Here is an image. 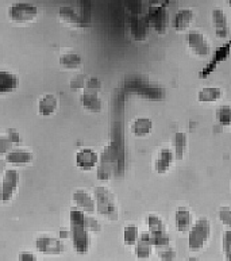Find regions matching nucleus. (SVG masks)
<instances>
[{
	"mask_svg": "<svg viewBox=\"0 0 231 261\" xmlns=\"http://www.w3.org/2000/svg\"><path fill=\"white\" fill-rule=\"evenodd\" d=\"M72 200L75 203L76 208L84 211V213L92 214L96 210L94 196L91 195L90 192L84 191V190H77V191L73 192Z\"/></svg>",
	"mask_w": 231,
	"mask_h": 261,
	"instance_id": "nucleus-13",
	"label": "nucleus"
},
{
	"mask_svg": "<svg viewBox=\"0 0 231 261\" xmlns=\"http://www.w3.org/2000/svg\"><path fill=\"white\" fill-rule=\"evenodd\" d=\"M36 248L39 253L46 256H57L65 252V245L60 240V237H54L51 234H41L36 238Z\"/></svg>",
	"mask_w": 231,
	"mask_h": 261,
	"instance_id": "nucleus-6",
	"label": "nucleus"
},
{
	"mask_svg": "<svg viewBox=\"0 0 231 261\" xmlns=\"http://www.w3.org/2000/svg\"><path fill=\"white\" fill-rule=\"evenodd\" d=\"M59 109V99L53 94L43 95L38 101V113L42 117H50Z\"/></svg>",
	"mask_w": 231,
	"mask_h": 261,
	"instance_id": "nucleus-21",
	"label": "nucleus"
},
{
	"mask_svg": "<svg viewBox=\"0 0 231 261\" xmlns=\"http://www.w3.org/2000/svg\"><path fill=\"white\" fill-rule=\"evenodd\" d=\"M121 153L118 141H111L104 146L96 165V177L99 181H108L114 177L118 172V165L123 163L122 159H119Z\"/></svg>",
	"mask_w": 231,
	"mask_h": 261,
	"instance_id": "nucleus-2",
	"label": "nucleus"
},
{
	"mask_svg": "<svg viewBox=\"0 0 231 261\" xmlns=\"http://www.w3.org/2000/svg\"><path fill=\"white\" fill-rule=\"evenodd\" d=\"M222 245H223L224 257L227 258V260H231V230H226L223 233Z\"/></svg>",
	"mask_w": 231,
	"mask_h": 261,
	"instance_id": "nucleus-36",
	"label": "nucleus"
},
{
	"mask_svg": "<svg viewBox=\"0 0 231 261\" xmlns=\"http://www.w3.org/2000/svg\"><path fill=\"white\" fill-rule=\"evenodd\" d=\"M158 256H160L162 260H175L176 253H175V250H173L172 248L165 246V248H161V250L158 252Z\"/></svg>",
	"mask_w": 231,
	"mask_h": 261,
	"instance_id": "nucleus-38",
	"label": "nucleus"
},
{
	"mask_svg": "<svg viewBox=\"0 0 231 261\" xmlns=\"http://www.w3.org/2000/svg\"><path fill=\"white\" fill-rule=\"evenodd\" d=\"M86 223H88V229H90V233H99L102 230V226L100 223L96 221L92 217H86Z\"/></svg>",
	"mask_w": 231,
	"mask_h": 261,
	"instance_id": "nucleus-39",
	"label": "nucleus"
},
{
	"mask_svg": "<svg viewBox=\"0 0 231 261\" xmlns=\"http://www.w3.org/2000/svg\"><path fill=\"white\" fill-rule=\"evenodd\" d=\"M152 233V231H150ZM152 237H153V244L156 248H165V246L170 245V237L169 234L165 231V230H161V231H156V233H152Z\"/></svg>",
	"mask_w": 231,
	"mask_h": 261,
	"instance_id": "nucleus-33",
	"label": "nucleus"
},
{
	"mask_svg": "<svg viewBox=\"0 0 231 261\" xmlns=\"http://www.w3.org/2000/svg\"><path fill=\"white\" fill-rule=\"evenodd\" d=\"M19 184V175L16 169H7L4 171L2 181H0V202H11Z\"/></svg>",
	"mask_w": 231,
	"mask_h": 261,
	"instance_id": "nucleus-7",
	"label": "nucleus"
},
{
	"mask_svg": "<svg viewBox=\"0 0 231 261\" xmlns=\"http://www.w3.org/2000/svg\"><path fill=\"white\" fill-rule=\"evenodd\" d=\"M19 260H23V261H34L37 260L36 254L32 253V252H22L19 254Z\"/></svg>",
	"mask_w": 231,
	"mask_h": 261,
	"instance_id": "nucleus-40",
	"label": "nucleus"
},
{
	"mask_svg": "<svg viewBox=\"0 0 231 261\" xmlns=\"http://www.w3.org/2000/svg\"><path fill=\"white\" fill-rule=\"evenodd\" d=\"M173 159H175L173 150H170L169 148L161 149L156 159V163H154V169H156L157 173L165 175L172 168Z\"/></svg>",
	"mask_w": 231,
	"mask_h": 261,
	"instance_id": "nucleus-19",
	"label": "nucleus"
},
{
	"mask_svg": "<svg viewBox=\"0 0 231 261\" xmlns=\"http://www.w3.org/2000/svg\"><path fill=\"white\" fill-rule=\"evenodd\" d=\"M187 43H188L189 49L193 51V55L197 57H207L211 53V47L208 43L207 38L199 32H189L187 35Z\"/></svg>",
	"mask_w": 231,
	"mask_h": 261,
	"instance_id": "nucleus-9",
	"label": "nucleus"
},
{
	"mask_svg": "<svg viewBox=\"0 0 231 261\" xmlns=\"http://www.w3.org/2000/svg\"><path fill=\"white\" fill-rule=\"evenodd\" d=\"M98 153L90 148H82L76 153V167H77L78 169H81V171H92V169L96 168V165H98Z\"/></svg>",
	"mask_w": 231,
	"mask_h": 261,
	"instance_id": "nucleus-11",
	"label": "nucleus"
},
{
	"mask_svg": "<svg viewBox=\"0 0 231 261\" xmlns=\"http://www.w3.org/2000/svg\"><path fill=\"white\" fill-rule=\"evenodd\" d=\"M59 18L61 22H64L68 26H72V28H82L80 14L76 11L75 8L71 7V6H61L59 8Z\"/></svg>",
	"mask_w": 231,
	"mask_h": 261,
	"instance_id": "nucleus-18",
	"label": "nucleus"
},
{
	"mask_svg": "<svg viewBox=\"0 0 231 261\" xmlns=\"http://www.w3.org/2000/svg\"><path fill=\"white\" fill-rule=\"evenodd\" d=\"M130 130L133 133V136L138 137V138L149 136L153 130V122L150 118H137V119H134L131 126H130Z\"/></svg>",
	"mask_w": 231,
	"mask_h": 261,
	"instance_id": "nucleus-23",
	"label": "nucleus"
},
{
	"mask_svg": "<svg viewBox=\"0 0 231 261\" xmlns=\"http://www.w3.org/2000/svg\"><path fill=\"white\" fill-rule=\"evenodd\" d=\"M173 144H175V149H173L175 159H176V160H183L185 149H187V136H185V133L177 132L176 134H175V141H173Z\"/></svg>",
	"mask_w": 231,
	"mask_h": 261,
	"instance_id": "nucleus-28",
	"label": "nucleus"
},
{
	"mask_svg": "<svg viewBox=\"0 0 231 261\" xmlns=\"http://www.w3.org/2000/svg\"><path fill=\"white\" fill-rule=\"evenodd\" d=\"M80 103L86 111L94 114L100 113L103 109L102 99L99 98L98 92L94 90H88L85 92H82L81 96H80Z\"/></svg>",
	"mask_w": 231,
	"mask_h": 261,
	"instance_id": "nucleus-16",
	"label": "nucleus"
},
{
	"mask_svg": "<svg viewBox=\"0 0 231 261\" xmlns=\"http://www.w3.org/2000/svg\"><path fill=\"white\" fill-rule=\"evenodd\" d=\"M175 223H176V229L179 233H185L189 231L192 226V214L188 208L180 207L177 208L175 213Z\"/></svg>",
	"mask_w": 231,
	"mask_h": 261,
	"instance_id": "nucleus-22",
	"label": "nucleus"
},
{
	"mask_svg": "<svg viewBox=\"0 0 231 261\" xmlns=\"http://www.w3.org/2000/svg\"><path fill=\"white\" fill-rule=\"evenodd\" d=\"M71 87L72 88H82L84 87V80L81 77L73 79L71 82Z\"/></svg>",
	"mask_w": 231,
	"mask_h": 261,
	"instance_id": "nucleus-41",
	"label": "nucleus"
},
{
	"mask_svg": "<svg viewBox=\"0 0 231 261\" xmlns=\"http://www.w3.org/2000/svg\"><path fill=\"white\" fill-rule=\"evenodd\" d=\"M80 7V18H81L82 28H88L92 20V0H80L78 3Z\"/></svg>",
	"mask_w": 231,
	"mask_h": 261,
	"instance_id": "nucleus-29",
	"label": "nucleus"
},
{
	"mask_svg": "<svg viewBox=\"0 0 231 261\" xmlns=\"http://www.w3.org/2000/svg\"><path fill=\"white\" fill-rule=\"evenodd\" d=\"M126 10L131 15H141L143 11V0H125Z\"/></svg>",
	"mask_w": 231,
	"mask_h": 261,
	"instance_id": "nucleus-35",
	"label": "nucleus"
},
{
	"mask_svg": "<svg viewBox=\"0 0 231 261\" xmlns=\"http://www.w3.org/2000/svg\"><path fill=\"white\" fill-rule=\"evenodd\" d=\"M94 199L96 213L100 217L108 219V221H117L119 211H118V203L114 192L106 186H98L94 188Z\"/></svg>",
	"mask_w": 231,
	"mask_h": 261,
	"instance_id": "nucleus-3",
	"label": "nucleus"
},
{
	"mask_svg": "<svg viewBox=\"0 0 231 261\" xmlns=\"http://www.w3.org/2000/svg\"><path fill=\"white\" fill-rule=\"evenodd\" d=\"M69 234L73 248L78 254H86L90 249V229L86 223V215L78 208H72L69 213Z\"/></svg>",
	"mask_w": 231,
	"mask_h": 261,
	"instance_id": "nucleus-1",
	"label": "nucleus"
},
{
	"mask_svg": "<svg viewBox=\"0 0 231 261\" xmlns=\"http://www.w3.org/2000/svg\"><path fill=\"white\" fill-rule=\"evenodd\" d=\"M152 6H160L161 3V0H148Z\"/></svg>",
	"mask_w": 231,
	"mask_h": 261,
	"instance_id": "nucleus-42",
	"label": "nucleus"
},
{
	"mask_svg": "<svg viewBox=\"0 0 231 261\" xmlns=\"http://www.w3.org/2000/svg\"><path fill=\"white\" fill-rule=\"evenodd\" d=\"M230 51H231V41L216 50V53L214 55V59H212L211 61L207 64V66H206V68H204V69L200 72V77L201 79L207 77L208 74L211 73L212 70L215 69L216 66H218V64L223 63L224 60H227L228 55H230Z\"/></svg>",
	"mask_w": 231,
	"mask_h": 261,
	"instance_id": "nucleus-17",
	"label": "nucleus"
},
{
	"mask_svg": "<svg viewBox=\"0 0 231 261\" xmlns=\"http://www.w3.org/2000/svg\"><path fill=\"white\" fill-rule=\"evenodd\" d=\"M127 90L130 92H133V94H137L146 99H152V100H160V99L164 98L165 95L164 90L161 87L149 86V84H145V83L141 82L130 83L127 86Z\"/></svg>",
	"mask_w": 231,
	"mask_h": 261,
	"instance_id": "nucleus-10",
	"label": "nucleus"
},
{
	"mask_svg": "<svg viewBox=\"0 0 231 261\" xmlns=\"http://www.w3.org/2000/svg\"><path fill=\"white\" fill-rule=\"evenodd\" d=\"M220 222L223 223L224 226H227L231 229V208L230 207H220L219 213H218Z\"/></svg>",
	"mask_w": 231,
	"mask_h": 261,
	"instance_id": "nucleus-37",
	"label": "nucleus"
},
{
	"mask_svg": "<svg viewBox=\"0 0 231 261\" xmlns=\"http://www.w3.org/2000/svg\"><path fill=\"white\" fill-rule=\"evenodd\" d=\"M139 233H138V227L134 223L126 225L123 229V244L126 246H134L135 242L138 241Z\"/></svg>",
	"mask_w": 231,
	"mask_h": 261,
	"instance_id": "nucleus-30",
	"label": "nucleus"
},
{
	"mask_svg": "<svg viewBox=\"0 0 231 261\" xmlns=\"http://www.w3.org/2000/svg\"><path fill=\"white\" fill-rule=\"evenodd\" d=\"M15 142H18V137L12 132L10 134H0V156L7 154L11 149H14Z\"/></svg>",
	"mask_w": 231,
	"mask_h": 261,
	"instance_id": "nucleus-31",
	"label": "nucleus"
},
{
	"mask_svg": "<svg viewBox=\"0 0 231 261\" xmlns=\"http://www.w3.org/2000/svg\"><path fill=\"white\" fill-rule=\"evenodd\" d=\"M227 3H228V6H230V7H231V0H227Z\"/></svg>",
	"mask_w": 231,
	"mask_h": 261,
	"instance_id": "nucleus-43",
	"label": "nucleus"
},
{
	"mask_svg": "<svg viewBox=\"0 0 231 261\" xmlns=\"http://www.w3.org/2000/svg\"><path fill=\"white\" fill-rule=\"evenodd\" d=\"M33 161V153L26 149H11L6 154V163L14 167H26Z\"/></svg>",
	"mask_w": 231,
	"mask_h": 261,
	"instance_id": "nucleus-15",
	"label": "nucleus"
},
{
	"mask_svg": "<svg viewBox=\"0 0 231 261\" xmlns=\"http://www.w3.org/2000/svg\"><path fill=\"white\" fill-rule=\"evenodd\" d=\"M59 63L64 69L76 70L82 65V59L76 51H65L60 56Z\"/></svg>",
	"mask_w": 231,
	"mask_h": 261,
	"instance_id": "nucleus-26",
	"label": "nucleus"
},
{
	"mask_svg": "<svg viewBox=\"0 0 231 261\" xmlns=\"http://www.w3.org/2000/svg\"><path fill=\"white\" fill-rule=\"evenodd\" d=\"M154 244H153V237L150 231H145L138 237V241L134 245V254L138 258H148L152 256L153 252Z\"/></svg>",
	"mask_w": 231,
	"mask_h": 261,
	"instance_id": "nucleus-12",
	"label": "nucleus"
},
{
	"mask_svg": "<svg viewBox=\"0 0 231 261\" xmlns=\"http://www.w3.org/2000/svg\"><path fill=\"white\" fill-rule=\"evenodd\" d=\"M223 91L219 87H206L203 90L199 91L197 94V100L200 103H214L222 99Z\"/></svg>",
	"mask_w": 231,
	"mask_h": 261,
	"instance_id": "nucleus-27",
	"label": "nucleus"
},
{
	"mask_svg": "<svg viewBox=\"0 0 231 261\" xmlns=\"http://www.w3.org/2000/svg\"><path fill=\"white\" fill-rule=\"evenodd\" d=\"M216 119L222 126H226V127L231 126V106H220L219 109L216 110Z\"/></svg>",
	"mask_w": 231,
	"mask_h": 261,
	"instance_id": "nucleus-32",
	"label": "nucleus"
},
{
	"mask_svg": "<svg viewBox=\"0 0 231 261\" xmlns=\"http://www.w3.org/2000/svg\"><path fill=\"white\" fill-rule=\"evenodd\" d=\"M193 18H195V14L192 10H189V8L180 10L173 18V28L177 32H184L185 29L192 23Z\"/></svg>",
	"mask_w": 231,
	"mask_h": 261,
	"instance_id": "nucleus-24",
	"label": "nucleus"
},
{
	"mask_svg": "<svg viewBox=\"0 0 231 261\" xmlns=\"http://www.w3.org/2000/svg\"><path fill=\"white\" fill-rule=\"evenodd\" d=\"M38 15V8L32 3L18 2L10 6L8 8V16L15 23H28L33 22Z\"/></svg>",
	"mask_w": 231,
	"mask_h": 261,
	"instance_id": "nucleus-5",
	"label": "nucleus"
},
{
	"mask_svg": "<svg viewBox=\"0 0 231 261\" xmlns=\"http://www.w3.org/2000/svg\"><path fill=\"white\" fill-rule=\"evenodd\" d=\"M212 24H214L216 35H218L219 38H226V37H227L228 22H227V16H226L223 10L215 8V10L212 11Z\"/></svg>",
	"mask_w": 231,
	"mask_h": 261,
	"instance_id": "nucleus-20",
	"label": "nucleus"
},
{
	"mask_svg": "<svg viewBox=\"0 0 231 261\" xmlns=\"http://www.w3.org/2000/svg\"><path fill=\"white\" fill-rule=\"evenodd\" d=\"M129 32L134 41L143 42L148 38V23L138 15H131L129 22Z\"/></svg>",
	"mask_w": 231,
	"mask_h": 261,
	"instance_id": "nucleus-14",
	"label": "nucleus"
},
{
	"mask_svg": "<svg viewBox=\"0 0 231 261\" xmlns=\"http://www.w3.org/2000/svg\"><path fill=\"white\" fill-rule=\"evenodd\" d=\"M146 225H148L149 231H152V233L165 230L164 222H162V219H161L158 215H154V214L148 215V217H146Z\"/></svg>",
	"mask_w": 231,
	"mask_h": 261,
	"instance_id": "nucleus-34",
	"label": "nucleus"
},
{
	"mask_svg": "<svg viewBox=\"0 0 231 261\" xmlns=\"http://www.w3.org/2000/svg\"><path fill=\"white\" fill-rule=\"evenodd\" d=\"M19 80L15 74L7 70H0V94H10L18 88Z\"/></svg>",
	"mask_w": 231,
	"mask_h": 261,
	"instance_id": "nucleus-25",
	"label": "nucleus"
},
{
	"mask_svg": "<svg viewBox=\"0 0 231 261\" xmlns=\"http://www.w3.org/2000/svg\"><path fill=\"white\" fill-rule=\"evenodd\" d=\"M210 231H211V225L208 222V219H197L195 225L189 229V249L192 250V252H199L200 249H203L204 245L207 244L208 238H210Z\"/></svg>",
	"mask_w": 231,
	"mask_h": 261,
	"instance_id": "nucleus-4",
	"label": "nucleus"
},
{
	"mask_svg": "<svg viewBox=\"0 0 231 261\" xmlns=\"http://www.w3.org/2000/svg\"><path fill=\"white\" fill-rule=\"evenodd\" d=\"M146 23L150 24L157 33H165L169 26V16L166 8L161 6H152L146 15Z\"/></svg>",
	"mask_w": 231,
	"mask_h": 261,
	"instance_id": "nucleus-8",
	"label": "nucleus"
}]
</instances>
